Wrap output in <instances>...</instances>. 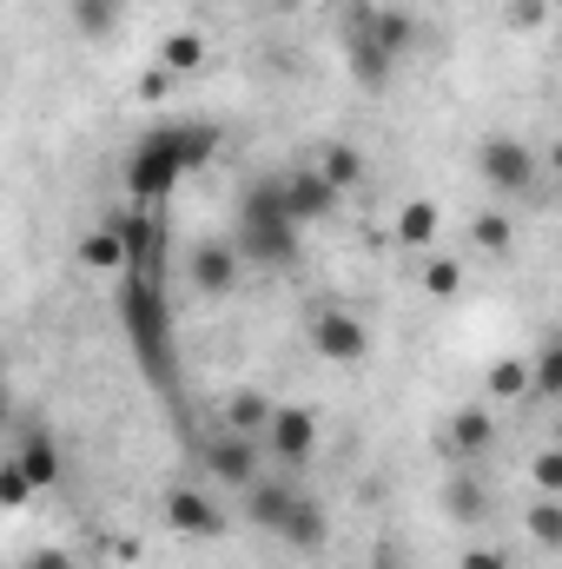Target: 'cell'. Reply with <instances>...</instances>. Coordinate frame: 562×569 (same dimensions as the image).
<instances>
[{"label": "cell", "instance_id": "obj_1", "mask_svg": "<svg viewBox=\"0 0 562 569\" xmlns=\"http://www.w3.org/2000/svg\"><path fill=\"white\" fill-rule=\"evenodd\" d=\"M232 252L245 266H265V272H284L298 259V226L284 212L279 179H259L239 192V219H232Z\"/></svg>", "mask_w": 562, "mask_h": 569}, {"label": "cell", "instance_id": "obj_2", "mask_svg": "<svg viewBox=\"0 0 562 569\" xmlns=\"http://www.w3.org/2000/svg\"><path fill=\"white\" fill-rule=\"evenodd\" d=\"M120 318H127V338H133V351H140L145 378L152 385H172V311H165V291L159 279L133 266V272H120Z\"/></svg>", "mask_w": 562, "mask_h": 569}, {"label": "cell", "instance_id": "obj_3", "mask_svg": "<svg viewBox=\"0 0 562 569\" xmlns=\"http://www.w3.org/2000/svg\"><path fill=\"white\" fill-rule=\"evenodd\" d=\"M476 172H483V186L503 192V199H516V192H530V186L543 179L536 152L523 140H510V133H490V140L476 146Z\"/></svg>", "mask_w": 562, "mask_h": 569}, {"label": "cell", "instance_id": "obj_4", "mask_svg": "<svg viewBox=\"0 0 562 569\" xmlns=\"http://www.w3.org/2000/svg\"><path fill=\"white\" fill-rule=\"evenodd\" d=\"M179 179H185V166H179V152L165 146V133H145V140L133 146V159H127V192H133V206L165 199Z\"/></svg>", "mask_w": 562, "mask_h": 569}, {"label": "cell", "instance_id": "obj_5", "mask_svg": "<svg viewBox=\"0 0 562 569\" xmlns=\"http://www.w3.org/2000/svg\"><path fill=\"white\" fill-rule=\"evenodd\" d=\"M185 279L199 298H232L239 279H245V259L232 252V239H199L192 259H185Z\"/></svg>", "mask_w": 562, "mask_h": 569}, {"label": "cell", "instance_id": "obj_6", "mask_svg": "<svg viewBox=\"0 0 562 569\" xmlns=\"http://www.w3.org/2000/svg\"><path fill=\"white\" fill-rule=\"evenodd\" d=\"M259 450H272V457L291 463V470H298V463H311V450H318V418H311L304 405H272Z\"/></svg>", "mask_w": 562, "mask_h": 569}, {"label": "cell", "instance_id": "obj_7", "mask_svg": "<svg viewBox=\"0 0 562 569\" xmlns=\"http://www.w3.org/2000/svg\"><path fill=\"white\" fill-rule=\"evenodd\" d=\"M311 345H318V358H331V365H358L364 351H371V331H364V318L358 311H318L311 318Z\"/></svg>", "mask_w": 562, "mask_h": 569}, {"label": "cell", "instance_id": "obj_8", "mask_svg": "<svg viewBox=\"0 0 562 569\" xmlns=\"http://www.w3.org/2000/svg\"><path fill=\"white\" fill-rule=\"evenodd\" d=\"M205 470H212L225 490H245L252 477H265V470H259V437H239V430L212 437V443H205Z\"/></svg>", "mask_w": 562, "mask_h": 569}, {"label": "cell", "instance_id": "obj_9", "mask_svg": "<svg viewBox=\"0 0 562 569\" xmlns=\"http://www.w3.org/2000/svg\"><path fill=\"white\" fill-rule=\"evenodd\" d=\"M165 523H172V537H192V543L225 537V510L199 490H165Z\"/></svg>", "mask_w": 562, "mask_h": 569}, {"label": "cell", "instance_id": "obj_10", "mask_svg": "<svg viewBox=\"0 0 562 569\" xmlns=\"http://www.w3.org/2000/svg\"><path fill=\"white\" fill-rule=\"evenodd\" d=\"M272 537L291 543L298 557H318V550L331 543V517H324V503H318V497H304V490H298V497H291V510H284V523L272 530Z\"/></svg>", "mask_w": 562, "mask_h": 569}, {"label": "cell", "instance_id": "obj_11", "mask_svg": "<svg viewBox=\"0 0 562 569\" xmlns=\"http://www.w3.org/2000/svg\"><path fill=\"white\" fill-rule=\"evenodd\" d=\"M279 192H284V212H291L298 232L318 226V219H331V206H338V192H331L318 172H279Z\"/></svg>", "mask_w": 562, "mask_h": 569}, {"label": "cell", "instance_id": "obj_12", "mask_svg": "<svg viewBox=\"0 0 562 569\" xmlns=\"http://www.w3.org/2000/svg\"><path fill=\"white\" fill-rule=\"evenodd\" d=\"M344 60H351V73H358V87H371V93H378V87L391 80V67H398V60H391V53L371 40V27H364V7H358V13H351V27H344Z\"/></svg>", "mask_w": 562, "mask_h": 569}, {"label": "cell", "instance_id": "obj_13", "mask_svg": "<svg viewBox=\"0 0 562 569\" xmlns=\"http://www.w3.org/2000/svg\"><path fill=\"white\" fill-rule=\"evenodd\" d=\"M13 463H20V477H27V483H33V497H40V490H53V483H60V443H53V437H47V430H27V443H20V450H13Z\"/></svg>", "mask_w": 562, "mask_h": 569}, {"label": "cell", "instance_id": "obj_14", "mask_svg": "<svg viewBox=\"0 0 562 569\" xmlns=\"http://www.w3.org/2000/svg\"><path fill=\"white\" fill-rule=\"evenodd\" d=\"M364 27H371V40H378L391 60H404V53L418 47V20H411L404 7H364Z\"/></svg>", "mask_w": 562, "mask_h": 569}, {"label": "cell", "instance_id": "obj_15", "mask_svg": "<svg viewBox=\"0 0 562 569\" xmlns=\"http://www.w3.org/2000/svg\"><path fill=\"white\" fill-rule=\"evenodd\" d=\"M113 232H120L127 272H133V266H145V259L159 252V219H152V206H133V212H120V219H113Z\"/></svg>", "mask_w": 562, "mask_h": 569}, {"label": "cell", "instance_id": "obj_16", "mask_svg": "<svg viewBox=\"0 0 562 569\" xmlns=\"http://www.w3.org/2000/svg\"><path fill=\"white\" fill-rule=\"evenodd\" d=\"M291 497H298V490L279 483V477H252V483H245V517H252L259 530H279L284 510H291Z\"/></svg>", "mask_w": 562, "mask_h": 569}, {"label": "cell", "instance_id": "obj_17", "mask_svg": "<svg viewBox=\"0 0 562 569\" xmlns=\"http://www.w3.org/2000/svg\"><path fill=\"white\" fill-rule=\"evenodd\" d=\"M490 443H496V418L490 411H456L450 430H443V450L450 457H483Z\"/></svg>", "mask_w": 562, "mask_h": 569}, {"label": "cell", "instance_id": "obj_18", "mask_svg": "<svg viewBox=\"0 0 562 569\" xmlns=\"http://www.w3.org/2000/svg\"><path fill=\"white\" fill-rule=\"evenodd\" d=\"M311 172H318V179H324L331 192H351V186L364 179V152L338 140V146H324V152H318V166H311Z\"/></svg>", "mask_w": 562, "mask_h": 569}, {"label": "cell", "instance_id": "obj_19", "mask_svg": "<svg viewBox=\"0 0 562 569\" xmlns=\"http://www.w3.org/2000/svg\"><path fill=\"white\" fill-rule=\"evenodd\" d=\"M523 371H530V391H523V398H536V405H556L562 398V345L556 338H543L536 365H523Z\"/></svg>", "mask_w": 562, "mask_h": 569}, {"label": "cell", "instance_id": "obj_20", "mask_svg": "<svg viewBox=\"0 0 562 569\" xmlns=\"http://www.w3.org/2000/svg\"><path fill=\"white\" fill-rule=\"evenodd\" d=\"M205 67V40L192 33V27H179V33H165V47H159V73H199Z\"/></svg>", "mask_w": 562, "mask_h": 569}, {"label": "cell", "instance_id": "obj_21", "mask_svg": "<svg viewBox=\"0 0 562 569\" xmlns=\"http://www.w3.org/2000/svg\"><path fill=\"white\" fill-rule=\"evenodd\" d=\"M265 418H272V398L265 391H232V405H225V430H239V437H265Z\"/></svg>", "mask_w": 562, "mask_h": 569}, {"label": "cell", "instance_id": "obj_22", "mask_svg": "<svg viewBox=\"0 0 562 569\" xmlns=\"http://www.w3.org/2000/svg\"><path fill=\"white\" fill-rule=\"evenodd\" d=\"M80 266H87V272H127V252H120V232H113V226H100V232H87V239H80Z\"/></svg>", "mask_w": 562, "mask_h": 569}, {"label": "cell", "instance_id": "obj_23", "mask_svg": "<svg viewBox=\"0 0 562 569\" xmlns=\"http://www.w3.org/2000/svg\"><path fill=\"white\" fill-rule=\"evenodd\" d=\"M120 13H127V0H73V27L87 40H107L120 27Z\"/></svg>", "mask_w": 562, "mask_h": 569}, {"label": "cell", "instance_id": "obj_24", "mask_svg": "<svg viewBox=\"0 0 562 569\" xmlns=\"http://www.w3.org/2000/svg\"><path fill=\"white\" fill-rule=\"evenodd\" d=\"M523 523H530V543L536 550H562V497H536Z\"/></svg>", "mask_w": 562, "mask_h": 569}, {"label": "cell", "instance_id": "obj_25", "mask_svg": "<svg viewBox=\"0 0 562 569\" xmlns=\"http://www.w3.org/2000/svg\"><path fill=\"white\" fill-rule=\"evenodd\" d=\"M430 239H436V206H430V199H411V206L398 212V246L418 252V246H430Z\"/></svg>", "mask_w": 562, "mask_h": 569}, {"label": "cell", "instance_id": "obj_26", "mask_svg": "<svg viewBox=\"0 0 562 569\" xmlns=\"http://www.w3.org/2000/svg\"><path fill=\"white\" fill-rule=\"evenodd\" d=\"M443 510H450L456 523H476V517H483V483H476V477H450V483H443Z\"/></svg>", "mask_w": 562, "mask_h": 569}, {"label": "cell", "instance_id": "obj_27", "mask_svg": "<svg viewBox=\"0 0 562 569\" xmlns=\"http://www.w3.org/2000/svg\"><path fill=\"white\" fill-rule=\"evenodd\" d=\"M523 391H530V371H523L516 358L490 365V398H523Z\"/></svg>", "mask_w": 562, "mask_h": 569}, {"label": "cell", "instance_id": "obj_28", "mask_svg": "<svg viewBox=\"0 0 562 569\" xmlns=\"http://www.w3.org/2000/svg\"><path fill=\"white\" fill-rule=\"evenodd\" d=\"M510 239H516V232H510V212H483V219H476V246H483V252H510Z\"/></svg>", "mask_w": 562, "mask_h": 569}, {"label": "cell", "instance_id": "obj_29", "mask_svg": "<svg viewBox=\"0 0 562 569\" xmlns=\"http://www.w3.org/2000/svg\"><path fill=\"white\" fill-rule=\"evenodd\" d=\"M456 284H463V266H456V259H436V266L423 272V291H430V298H456Z\"/></svg>", "mask_w": 562, "mask_h": 569}, {"label": "cell", "instance_id": "obj_30", "mask_svg": "<svg viewBox=\"0 0 562 569\" xmlns=\"http://www.w3.org/2000/svg\"><path fill=\"white\" fill-rule=\"evenodd\" d=\"M27 497H33V483H27V477H20V463L7 457V463H0V510H20Z\"/></svg>", "mask_w": 562, "mask_h": 569}, {"label": "cell", "instance_id": "obj_31", "mask_svg": "<svg viewBox=\"0 0 562 569\" xmlns=\"http://www.w3.org/2000/svg\"><path fill=\"white\" fill-rule=\"evenodd\" d=\"M536 490H543V497L562 490V450H543V457H536Z\"/></svg>", "mask_w": 562, "mask_h": 569}, {"label": "cell", "instance_id": "obj_32", "mask_svg": "<svg viewBox=\"0 0 562 569\" xmlns=\"http://www.w3.org/2000/svg\"><path fill=\"white\" fill-rule=\"evenodd\" d=\"M543 13H550V0H510V27H523V33H536Z\"/></svg>", "mask_w": 562, "mask_h": 569}, {"label": "cell", "instance_id": "obj_33", "mask_svg": "<svg viewBox=\"0 0 562 569\" xmlns=\"http://www.w3.org/2000/svg\"><path fill=\"white\" fill-rule=\"evenodd\" d=\"M456 569H510V557H503V550H463Z\"/></svg>", "mask_w": 562, "mask_h": 569}, {"label": "cell", "instance_id": "obj_34", "mask_svg": "<svg viewBox=\"0 0 562 569\" xmlns=\"http://www.w3.org/2000/svg\"><path fill=\"white\" fill-rule=\"evenodd\" d=\"M20 569H80V563H73L67 550H33V557H27Z\"/></svg>", "mask_w": 562, "mask_h": 569}, {"label": "cell", "instance_id": "obj_35", "mask_svg": "<svg viewBox=\"0 0 562 569\" xmlns=\"http://www.w3.org/2000/svg\"><path fill=\"white\" fill-rule=\"evenodd\" d=\"M7 418H13V411H7V385H0V430H7Z\"/></svg>", "mask_w": 562, "mask_h": 569}, {"label": "cell", "instance_id": "obj_36", "mask_svg": "<svg viewBox=\"0 0 562 569\" xmlns=\"http://www.w3.org/2000/svg\"><path fill=\"white\" fill-rule=\"evenodd\" d=\"M284 7H304V0H284Z\"/></svg>", "mask_w": 562, "mask_h": 569}]
</instances>
